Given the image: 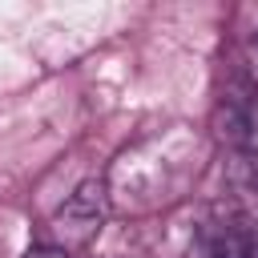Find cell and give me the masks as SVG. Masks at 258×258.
<instances>
[{
    "label": "cell",
    "instance_id": "4",
    "mask_svg": "<svg viewBox=\"0 0 258 258\" xmlns=\"http://www.w3.org/2000/svg\"><path fill=\"white\" fill-rule=\"evenodd\" d=\"M24 258H69V250H60V246H32Z\"/></svg>",
    "mask_w": 258,
    "mask_h": 258
},
{
    "label": "cell",
    "instance_id": "3",
    "mask_svg": "<svg viewBox=\"0 0 258 258\" xmlns=\"http://www.w3.org/2000/svg\"><path fill=\"white\" fill-rule=\"evenodd\" d=\"M242 56H246V73H250V81L258 85V16H254V24L246 28V40H242Z\"/></svg>",
    "mask_w": 258,
    "mask_h": 258
},
{
    "label": "cell",
    "instance_id": "1",
    "mask_svg": "<svg viewBox=\"0 0 258 258\" xmlns=\"http://www.w3.org/2000/svg\"><path fill=\"white\" fill-rule=\"evenodd\" d=\"M105 218H109V185H105V177L81 181V185L64 198V206L56 210V218H52V226H56V234H60V250H69V246H89V242L101 234Z\"/></svg>",
    "mask_w": 258,
    "mask_h": 258
},
{
    "label": "cell",
    "instance_id": "2",
    "mask_svg": "<svg viewBox=\"0 0 258 258\" xmlns=\"http://www.w3.org/2000/svg\"><path fill=\"white\" fill-rule=\"evenodd\" d=\"M189 258H258V222L230 218L210 226L189 246Z\"/></svg>",
    "mask_w": 258,
    "mask_h": 258
}]
</instances>
